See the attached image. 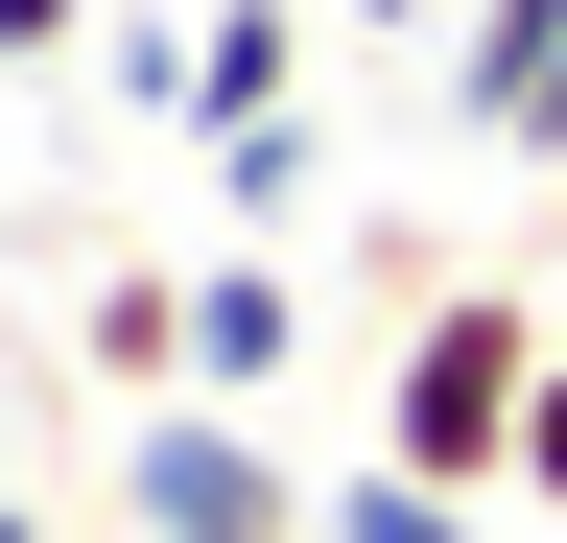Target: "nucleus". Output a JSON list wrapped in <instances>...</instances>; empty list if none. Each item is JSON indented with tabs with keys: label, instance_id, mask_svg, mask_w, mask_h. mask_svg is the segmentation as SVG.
Returning a JSON list of instances; mask_svg holds the SVG:
<instances>
[{
	"label": "nucleus",
	"instance_id": "3",
	"mask_svg": "<svg viewBox=\"0 0 567 543\" xmlns=\"http://www.w3.org/2000/svg\"><path fill=\"white\" fill-rule=\"evenodd\" d=\"M450 118L496 166H567V0H473L450 24Z\"/></svg>",
	"mask_w": 567,
	"mask_h": 543
},
{
	"label": "nucleus",
	"instance_id": "2",
	"mask_svg": "<svg viewBox=\"0 0 567 543\" xmlns=\"http://www.w3.org/2000/svg\"><path fill=\"white\" fill-rule=\"evenodd\" d=\"M118 520L142 543H308V472H284L237 401H142L118 426Z\"/></svg>",
	"mask_w": 567,
	"mask_h": 543
},
{
	"label": "nucleus",
	"instance_id": "4",
	"mask_svg": "<svg viewBox=\"0 0 567 543\" xmlns=\"http://www.w3.org/2000/svg\"><path fill=\"white\" fill-rule=\"evenodd\" d=\"M284 355H308V284H284V260L237 237V260H213V284H189V401H260Z\"/></svg>",
	"mask_w": 567,
	"mask_h": 543
},
{
	"label": "nucleus",
	"instance_id": "6",
	"mask_svg": "<svg viewBox=\"0 0 567 543\" xmlns=\"http://www.w3.org/2000/svg\"><path fill=\"white\" fill-rule=\"evenodd\" d=\"M95 378H142V401H189V284H142V260H118V284H95Z\"/></svg>",
	"mask_w": 567,
	"mask_h": 543
},
{
	"label": "nucleus",
	"instance_id": "11",
	"mask_svg": "<svg viewBox=\"0 0 567 543\" xmlns=\"http://www.w3.org/2000/svg\"><path fill=\"white\" fill-rule=\"evenodd\" d=\"M354 24H473V0H354Z\"/></svg>",
	"mask_w": 567,
	"mask_h": 543
},
{
	"label": "nucleus",
	"instance_id": "9",
	"mask_svg": "<svg viewBox=\"0 0 567 543\" xmlns=\"http://www.w3.org/2000/svg\"><path fill=\"white\" fill-rule=\"evenodd\" d=\"M48 48H95V0H0V72H48Z\"/></svg>",
	"mask_w": 567,
	"mask_h": 543
},
{
	"label": "nucleus",
	"instance_id": "8",
	"mask_svg": "<svg viewBox=\"0 0 567 543\" xmlns=\"http://www.w3.org/2000/svg\"><path fill=\"white\" fill-rule=\"evenodd\" d=\"M331 543H473V497H450V472H402V449H379V472L331 497Z\"/></svg>",
	"mask_w": 567,
	"mask_h": 543
},
{
	"label": "nucleus",
	"instance_id": "10",
	"mask_svg": "<svg viewBox=\"0 0 567 543\" xmlns=\"http://www.w3.org/2000/svg\"><path fill=\"white\" fill-rule=\"evenodd\" d=\"M520 497L567 520V355H544V426H520Z\"/></svg>",
	"mask_w": 567,
	"mask_h": 543
},
{
	"label": "nucleus",
	"instance_id": "7",
	"mask_svg": "<svg viewBox=\"0 0 567 543\" xmlns=\"http://www.w3.org/2000/svg\"><path fill=\"white\" fill-rule=\"evenodd\" d=\"M308 213V118H237V143H213V237H284Z\"/></svg>",
	"mask_w": 567,
	"mask_h": 543
},
{
	"label": "nucleus",
	"instance_id": "5",
	"mask_svg": "<svg viewBox=\"0 0 567 543\" xmlns=\"http://www.w3.org/2000/svg\"><path fill=\"white\" fill-rule=\"evenodd\" d=\"M237 118H308V0H213V48H189V143H237Z\"/></svg>",
	"mask_w": 567,
	"mask_h": 543
},
{
	"label": "nucleus",
	"instance_id": "1",
	"mask_svg": "<svg viewBox=\"0 0 567 543\" xmlns=\"http://www.w3.org/2000/svg\"><path fill=\"white\" fill-rule=\"evenodd\" d=\"M544 355H567V331H544L520 284H425V307H402V378H379V449H402V472H450V497H520Z\"/></svg>",
	"mask_w": 567,
	"mask_h": 543
}]
</instances>
